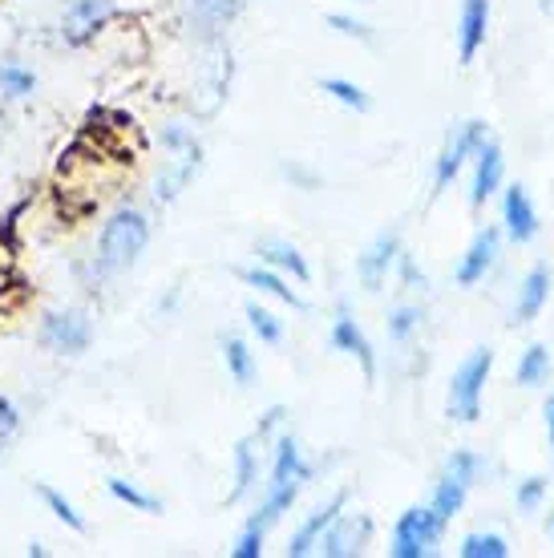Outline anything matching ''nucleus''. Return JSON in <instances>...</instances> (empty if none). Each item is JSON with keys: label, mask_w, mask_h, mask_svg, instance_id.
I'll use <instances>...</instances> for the list:
<instances>
[{"label": "nucleus", "mask_w": 554, "mask_h": 558, "mask_svg": "<svg viewBox=\"0 0 554 558\" xmlns=\"http://www.w3.org/2000/svg\"><path fill=\"white\" fill-rule=\"evenodd\" d=\"M308 482H312V465L304 461L300 441H296L291 433H279L276 441H272V477H267L264 502H260L255 518H248V522L260 526V531H272L279 518L296 506V498H300V489H304Z\"/></svg>", "instance_id": "nucleus-1"}, {"label": "nucleus", "mask_w": 554, "mask_h": 558, "mask_svg": "<svg viewBox=\"0 0 554 558\" xmlns=\"http://www.w3.org/2000/svg\"><path fill=\"white\" fill-rule=\"evenodd\" d=\"M158 138H162V150L167 154H203V146L194 138V126H186V122H167Z\"/></svg>", "instance_id": "nucleus-33"}, {"label": "nucleus", "mask_w": 554, "mask_h": 558, "mask_svg": "<svg viewBox=\"0 0 554 558\" xmlns=\"http://www.w3.org/2000/svg\"><path fill=\"white\" fill-rule=\"evenodd\" d=\"M320 94L333 98L336 106H345V110H352V113L373 110V94H369L364 85L348 82V77H320Z\"/></svg>", "instance_id": "nucleus-25"}, {"label": "nucleus", "mask_w": 554, "mask_h": 558, "mask_svg": "<svg viewBox=\"0 0 554 558\" xmlns=\"http://www.w3.org/2000/svg\"><path fill=\"white\" fill-rule=\"evenodd\" d=\"M485 134H490V130H485L482 118H470V122H461V126H454L445 134L442 150L433 158V195H445V191L461 179V170L470 167L473 150H478V142H482Z\"/></svg>", "instance_id": "nucleus-6"}, {"label": "nucleus", "mask_w": 554, "mask_h": 558, "mask_svg": "<svg viewBox=\"0 0 554 558\" xmlns=\"http://www.w3.org/2000/svg\"><path fill=\"white\" fill-rule=\"evenodd\" d=\"M328 28H336V33H340V37H348V41H361V45H373V41H376L373 25H364L361 16L328 13Z\"/></svg>", "instance_id": "nucleus-34"}, {"label": "nucleus", "mask_w": 554, "mask_h": 558, "mask_svg": "<svg viewBox=\"0 0 554 558\" xmlns=\"http://www.w3.org/2000/svg\"><path fill=\"white\" fill-rule=\"evenodd\" d=\"M243 316H248V328H251V336H255L260 344H267V349L284 344V320H279L272 307L248 304V307H243Z\"/></svg>", "instance_id": "nucleus-27"}, {"label": "nucleus", "mask_w": 554, "mask_h": 558, "mask_svg": "<svg viewBox=\"0 0 554 558\" xmlns=\"http://www.w3.org/2000/svg\"><path fill=\"white\" fill-rule=\"evenodd\" d=\"M485 461L482 453H473V449H454L449 461H445L442 477H437V486H433V498H430V510L437 514V522H454V518L466 510V498H470V489L478 486V477H482Z\"/></svg>", "instance_id": "nucleus-4"}, {"label": "nucleus", "mask_w": 554, "mask_h": 558, "mask_svg": "<svg viewBox=\"0 0 554 558\" xmlns=\"http://www.w3.org/2000/svg\"><path fill=\"white\" fill-rule=\"evenodd\" d=\"M502 182H506V150H502V142L485 134L470 158V207L482 210L502 191Z\"/></svg>", "instance_id": "nucleus-7"}, {"label": "nucleus", "mask_w": 554, "mask_h": 558, "mask_svg": "<svg viewBox=\"0 0 554 558\" xmlns=\"http://www.w3.org/2000/svg\"><path fill=\"white\" fill-rule=\"evenodd\" d=\"M328 340H333L336 352H345V356H352V361L361 364L364 380L376 377V352H373V340L364 336V328L357 324V316L348 312L345 304H340V312H336L333 320V332H328Z\"/></svg>", "instance_id": "nucleus-15"}, {"label": "nucleus", "mask_w": 554, "mask_h": 558, "mask_svg": "<svg viewBox=\"0 0 554 558\" xmlns=\"http://www.w3.org/2000/svg\"><path fill=\"white\" fill-rule=\"evenodd\" d=\"M369 538H373V518L369 514H340L333 518V526L324 531V538H320V555L328 558H352V555H364V546H369Z\"/></svg>", "instance_id": "nucleus-13"}, {"label": "nucleus", "mask_w": 554, "mask_h": 558, "mask_svg": "<svg viewBox=\"0 0 554 558\" xmlns=\"http://www.w3.org/2000/svg\"><path fill=\"white\" fill-rule=\"evenodd\" d=\"M445 538V522H437L430 506H409L388 534V555L393 558H430Z\"/></svg>", "instance_id": "nucleus-5"}, {"label": "nucleus", "mask_w": 554, "mask_h": 558, "mask_svg": "<svg viewBox=\"0 0 554 558\" xmlns=\"http://www.w3.org/2000/svg\"><path fill=\"white\" fill-rule=\"evenodd\" d=\"M284 174H288V182H296L300 191H316L320 186V174H312V170L300 167V162H284Z\"/></svg>", "instance_id": "nucleus-39"}, {"label": "nucleus", "mask_w": 554, "mask_h": 558, "mask_svg": "<svg viewBox=\"0 0 554 558\" xmlns=\"http://www.w3.org/2000/svg\"><path fill=\"white\" fill-rule=\"evenodd\" d=\"M401 235L397 231H381V235L357 255V279H361L364 292H381L388 283V276L397 271V259H401Z\"/></svg>", "instance_id": "nucleus-11"}, {"label": "nucleus", "mask_w": 554, "mask_h": 558, "mask_svg": "<svg viewBox=\"0 0 554 558\" xmlns=\"http://www.w3.org/2000/svg\"><path fill=\"white\" fill-rule=\"evenodd\" d=\"M546 494H551V477H542V474L522 477V482L514 486V506H518V514H539L542 506H546Z\"/></svg>", "instance_id": "nucleus-30"}, {"label": "nucleus", "mask_w": 554, "mask_h": 558, "mask_svg": "<svg viewBox=\"0 0 554 558\" xmlns=\"http://www.w3.org/2000/svg\"><path fill=\"white\" fill-rule=\"evenodd\" d=\"M243 13V0H186V16L207 33H219Z\"/></svg>", "instance_id": "nucleus-24"}, {"label": "nucleus", "mask_w": 554, "mask_h": 558, "mask_svg": "<svg viewBox=\"0 0 554 558\" xmlns=\"http://www.w3.org/2000/svg\"><path fill=\"white\" fill-rule=\"evenodd\" d=\"M490 16H494V4H490V0H461L458 28H454L461 70H470L473 61H478V53L485 49V37H490Z\"/></svg>", "instance_id": "nucleus-12"}, {"label": "nucleus", "mask_w": 554, "mask_h": 558, "mask_svg": "<svg viewBox=\"0 0 554 558\" xmlns=\"http://www.w3.org/2000/svg\"><path fill=\"white\" fill-rule=\"evenodd\" d=\"M110 16L113 0H70V9L61 16V37L70 45H85Z\"/></svg>", "instance_id": "nucleus-17"}, {"label": "nucleus", "mask_w": 554, "mask_h": 558, "mask_svg": "<svg viewBox=\"0 0 554 558\" xmlns=\"http://www.w3.org/2000/svg\"><path fill=\"white\" fill-rule=\"evenodd\" d=\"M198 167H203V154H174L167 167L158 170V179H154V198H158V203H174V198L191 186Z\"/></svg>", "instance_id": "nucleus-20"}, {"label": "nucleus", "mask_w": 554, "mask_h": 558, "mask_svg": "<svg viewBox=\"0 0 554 558\" xmlns=\"http://www.w3.org/2000/svg\"><path fill=\"white\" fill-rule=\"evenodd\" d=\"M551 288H554V271L546 264H534L527 276L518 279V295H514V307H510L514 328L539 320L542 307L551 304Z\"/></svg>", "instance_id": "nucleus-14"}, {"label": "nucleus", "mask_w": 554, "mask_h": 558, "mask_svg": "<svg viewBox=\"0 0 554 558\" xmlns=\"http://www.w3.org/2000/svg\"><path fill=\"white\" fill-rule=\"evenodd\" d=\"M421 324H425V307L421 304H397L388 312V340L393 344H409L417 332H421Z\"/></svg>", "instance_id": "nucleus-29"}, {"label": "nucleus", "mask_w": 554, "mask_h": 558, "mask_svg": "<svg viewBox=\"0 0 554 558\" xmlns=\"http://www.w3.org/2000/svg\"><path fill=\"white\" fill-rule=\"evenodd\" d=\"M494 364H498V356H494L490 344H478L473 352H466V361L454 368L449 392H445V413H449V421L473 425V421L482 417V397L490 377H494Z\"/></svg>", "instance_id": "nucleus-3"}, {"label": "nucleus", "mask_w": 554, "mask_h": 558, "mask_svg": "<svg viewBox=\"0 0 554 558\" xmlns=\"http://www.w3.org/2000/svg\"><path fill=\"white\" fill-rule=\"evenodd\" d=\"M41 344L61 352V356H82L94 344V324L85 312L65 307V312H49L41 320Z\"/></svg>", "instance_id": "nucleus-8"}, {"label": "nucleus", "mask_w": 554, "mask_h": 558, "mask_svg": "<svg viewBox=\"0 0 554 558\" xmlns=\"http://www.w3.org/2000/svg\"><path fill=\"white\" fill-rule=\"evenodd\" d=\"M348 4H369V0H348Z\"/></svg>", "instance_id": "nucleus-43"}, {"label": "nucleus", "mask_w": 554, "mask_h": 558, "mask_svg": "<svg viewBox=\"0 0 554 558\" xmlns=\"http://www.w3.org/2000/svg\"><path fill=\"white\" fill-rule=\"evenodd\" d=\"M284 417H288V409H284V405H272V409L264 413V421L255 425V437H260V441L267 446V441H272V433H276L279 425H284Z\"/></svg>", "instance_id": "nucleus-38"}, {"label": "nucleus", "mask_w": 554, "mask_h": 558, "mask_svg": "<svg viewBox=\"0 0 554 558\" xmlns=\"http://www.w3.org/2000/svg\"><path fill=\"white\" fill-rule=\"evenodd\" d=\"M539 231H542V219L530 191L522 182H510L502 191V235L510 239L514 247H530L539 239Z\"/></svg>", "instance_id": "nucleus-9"}, {"label": "nucleus", "mask_w": 554, "mask_h": 558, "mask_svg": "<svg viewBox=\"0 0 554 558\" xmlns=\"http://www.w3.org/2000/svg\"><path fill=\"white\" fill-rule=\"evenodd\" d=\"M243 283H248V288H255L260 295H272V300H279V304L296 307V312H304V307H308V300L291 288L288 276H279L276 267H267V264L248 267V271H243Z\"/></svg>", "instance_id": "nucleus-22"}, {"label": "nucleus", "mask_w": 554, "mask_h": 558, "mask_svg": "<svg viewBox=\"0 0 554 558\" xmlns=\"http://www.w3.org/2000/svg\"><path fill=\"white\" fill-rule=\"evenodd\" d=\"M255 255H260V264L276 267L279 276H291L296 283H312V267H308L304 252L288 239H260Z\"/></svg>", "instance_id": "nucleus-18"}, {"label": "nucleus", "mask_w": 554, "mask_h": 558, "mask_svg": "<svg viewBox=\"0 0 554 558\" xmlns=\"http://www.w3.org/2000/svg\"><path fill=\"white\" fill-rule=\"evenodd\" d=\"M37 494H41V502L49 506V514H53L57 522H65V526H70V531H77V534L85 531V518L77 514V510H73L70 498H61V494H57L53 486H37Z\"/></svg>", "instance_id": "nucleus-32"}, {"label": "nucleus", "mask_w": 554, "mask_h": 558, "mask_svg": "<svg viewBox=\"0 0 554 558\" xmlns=\"http://www.w3.org/2000/svg\"><path fill=\"white\" fill-rule=\"evenodd\" d=\"M16 425H21V417H16V405L9 401V397H0V453H4V446L13 441Z\"/></svg>", "instance_id": "nucleus-37"}, {"label": "nucleus", "mask_w": 554, "mask_h": 558, "mask_svg": "<svg viewBox=\"0 0 554 558\" xmlns=\"http://www.w3.org/2000/svg\"><path fill=\"white\" fill-rule=\"evenodd\" d=\"M106 489H110V498H118V502L138 510V514H158L162 510V502L154 494H146L138 482H130V477H106Z\"/></svg>", "instance_id": "nucleus-28"}, {"label": "nucleus", "mask_w": 554, "mask_h": 558, "mask_svg": "<svg viewBox=\"0 0 554 558\" xmlns=\"http://www.w3.org/2000/svg\"><path fill=\"white\" fill-rule=\"evenodd\" d=\"M502 239H506L502 227H482V231L470 239V247L461 252L458 267H454V283H458V288H478V283H485V276L498 267Z\"/></svg>", "instance_id": "nucleus-10"}, {"label": "nucleus", "mask_w": 554, "mask_h": 558, "mask_svg": "<svg viewBox=\"0 0 554 558\" xmlns=\"http://www.w3.org/2000/svg\"><path fill=\"white\" fill-rule=\"evenodd\" d=\"M260 449H264V441H260L255 433H248V437L236 446V453H231L236 486H231V494H227V502H243L251 489H255V482H260Z\"/></svg>", "instance_id": "nucleus-21"}, {"label": "nucleus", "mask_w": 554, "mask_h": 558, "mask_svg": "<svg viewBox=\"0 0 554 558\" xmlns=\"http://www.w3.org/2000/svg\"><path fill=\"white\" fill-rule=\"evenodd\" d=\"M150 243V219L138 207H118L97 235V267L101 271H125L138 264V255Z\"/></svg>", "instance_id": "nucleus-2"}, {"label": "nucleus", "mask_w": 554, "mask_h": 558, "mask_svg": "<svg viewBox=\"0 0 554 558\" xmlns=\"http://www.w3.org/2000/svg\"><path fill=\"white\" fill-rule=\"evenodd\" d=\"M345 502H348V494L340 489V494H333L324 506H316L312 514L296 526V534H291V543H288V558H304V555H316V546H320V538H324V531L333 526V518L345 510Z\"/></svg>", "instance_id": "nucleus-16"}, {"label": "nucleus", "mask_w": 554, "mask_h": 558, "mask_svg": "<svg viewBox=\"0 0 554 558\" xmlns=\"http://www.w3.org/2000/svg\"><path fill=\"white\" fill-rule=\"evenodd\" d=\"M458 555L461 558H510L514 546L506 543V534H498V531H473L461 538Z\"/></svg>", "instance_id": "nucleus-26"}, {"label": "nucleus", "mask_w": 554, "mask_h": 558, "mask_svg": "<svg viewBox=\"0 0 554 558\" xmlns=\"http://www.w3.org/2000/svg\"><path fill=\"white\" fill-rule=\"evenodd\" d=\"M37 89L33 70H25L21 61H0V98H28Z\"/></svg>", "instance_id": "nucleus-31"}, {"label": "nucleus", "mask_w": 554, "mask_h": 558, "mask_svg": "<svg viewBox=\"0 0 554 558\" xmlns=\"http://www.w3.org/2000/svg\"><path fill=\"white\" fill-rule=\"evenodd\" d=\"M542 417H546V441H551V449H554V392L542 401Z\"/></svg>", "instance_id": "nucleus-40"}, {"label": "nucleus", "mask_w": 554, "mask_h": 558, "mask_svg": "<svg viewBox=\"0 0 554 558\" xmlns=\"http://www.w3.org/2000/svg\"><path fill=\"white\" fill-rule=\"evenodd\" d=\"M397 271H401V283L409 288V292H430V276L417 267L413 255L401 252V259H397Z\"/></svg>", "instance_id": "nucleus-36"}, {"label": "nucleus", "mask_w": 554, "mask_h": 558, "mask_svg": "<svg viewBox=\"0 0 554 558\" xmlns=\"http://www.w3.org/2000/svg\"><path fill=\"white\" fill-rule=\"evenodd\" d=\"M542 526H546V538H551V543H554V510H551V514H546V522H542Z\"/></svg>", "instance_id": "nucleus-41"}, {"label": "nucleus", "mask_w": 554, "mask_h": 558, "mask_svg": "<svg viewBox=\"0 0 554 558\" xmlns=\"http://www.w3.org/2000/svg\"><path fill=\"white\" fill-rule=\"evenodd\" d=\"M264 543H267V531H260V526H243L236 538V546H231V555L236 558H260L264 555Z\"/></svg>", "instance_id": "nucleus-35"}, {"label": "nucleus", "mask_w": 554, "mask_h": 558, "mask_svg": "<svg viewBox=\"0 0 554 558\" xmlns=\"http://www.w3.org/2000/svg\"><path fill=\"white\" fill-rule=\"evenodd\" d=\"M539 9H542L546 16H554V0H539Z\"/></svg>", "instance_id": "nucleus-42"}, {"label": "nucleus", "mask_w": 554, "mask_h": 558, "mask_svg": "<svg viewBox=\"0 0 554 558\" xmlns=\"http://www.w3.org/2000/svg\"><path fill=\"white\" fill-rule=\"evenodd\" d=\"M222 349V364H227V377L236 380V389H251L255 377H260V361L243 336H222L219 340Z\"/></svg>", "instance_id": "nucleus-23"}, {"label": "nucleus", "mask_w": 554, "mask_h": 558, "mask_svg": "<svg viewBox=\"0 0 554 558\" xmlns=\"http://www.w3.org/2000/svg\"><path fill=\"white\" fill-rule=\"evenodd\" d=\"M554 373V352L546 340H530L527 349L518 352V364H514V385L518 389H542L551 385Z\"/></svg>", "instance_id": "nucleus-19"}]
</instances>
